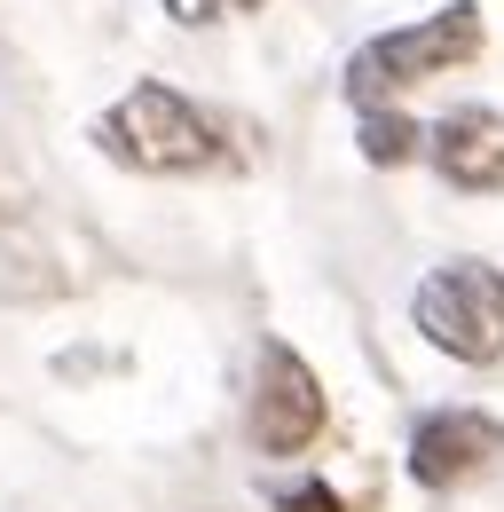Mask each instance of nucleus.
Returning <instances> with one entry per match:
<instances>
[{
    "label": "nucleus",
    "mask_w": 504,
    "mask_h": 512,
    "mask_svg": "<svg viewBox=\"0 0 504 512\" xmlns=\"http://www.w3.org/2000/svg\"><path fill=\"white\" fill-rule=\"evenodd\" d=\"M95 142L119 158V166H134V174H205V166H221V127L189 103V95H174L166 79H142L134 95H119L103 119H95Z\"/></svg>",
    "instance_id": "nucleus-1"
},
{
    "label": "nucleus",
    "mask_w": 504,
    "mask_h": 512,
    "mask_svg": "<svg viewBox=\"0 0 504 512\" xmlns=\"http://www.w3.org/2000/svg\"><path fill=\"white\" fill-rule=\"evenodd\" d=\"M481 8L473 0H449L434 8L426 24H402V32H378L355 48V64H347V95L371 111L386 95H402V87H418V79H441V71H465L481 56Z\"/></svg>",
    "instance_id": "nucleus-2"
},
{
    "label": "nucleus",
    "mask_w": 504,
    "mask_h": 512,
    "mask_svg": "<svg viewBox=\"0 0 504 512\" xmlns=\"http://www.w3.org/2000/svg\"><path fill=\"white\" fill-rule=\"evenodd\" d=\"M410 316L449 363H497L504 355V268L489 260H441L434 276H418Z\"/></svg>",
    "instance_id": "nucleus-3"
},
{
    "label": "nucleus",
    "mask_w": 504,
    "mask_h": 512,
    "mask_svg": "<svg viewBox=\"0 0 504 512\" xmlns=\"http://www.w3.org/2000/svg\"><path fill=\"white\" fill-rule=\"evenodd\" d=\"M315 434H323V386H315V371L284 339H268L260 347V386H252V449L292 457Z\"/></svg>",
    "instance_id": "nucleus-4"
},
{
    "label": "nucleus",
    "mask_w": 504,
    "mask_h": 512,
    "mask_svg": "<svg viewBox=\"0 0 504 512\" xmlns=\"http://www.w3.org/2000/svg\"><path fill=\"white\" fill-rule=\"evenodd\" d=\"M504 465V418L481 410H426L410 434V481L418 489H465Z\"/></svg>",
    "instance_id": "nucleus-5"
},
{
    "label": "nucleus",
    "mask_w": 504,
    "mask_h": 512,
    "mask_svg": "<svg viewBox=\"0 0 504 512\" xmlns=\"http://www.w3.org/2000/svg\"><path fill=\"white\" fill-rule=\"evenodd\" d=\"M426 158L449 190H504V111H481V103L449 111L441 127H426Z\"/></svg>",
    "instance_id": "nucleus-6"
},
{
    "label": "nucleus",
    "mask_w": 504,
    "mask_h": 512,
    "mask_svg": "<svg viewBox=\"0 0 504 512\" xmlns=\"http://www.w3.org/2000/svg\"><path fill=\"white\" fill-rule=\"evenodd\" d=\"M418 150H426V127H418V119H402V111H386V103L363 111V158H371V166H410Z\"/></svg>",
    "instance_id": "nucleus-7"
},
{
    "label": "nucleus",
    "mask_w": 504,
    "mask_h": 512,
    "mask_svg": "<svg viewBox=\"0 0 504 512\" xmlns=\"http://www.w3.org/2000/svg\"><path fill=\"white\" fill-rule=\"evenodd\" d=\"M245 8H260V0H166L174 24H221V16H245Z\"/></svg>",
    "instance_id": "nucleus-8"
},
{
    "label": "nucleus",
    "mask_w": 504,
    "mask_h": 512,
    "mask_svg": "<svg viewBox=\"0 0 504 512\" xmlns=\"http://www.w3.org/2000/svg\"><path fill=\"white\" fill-rule=\"evenodd\" d=\"M276 505H284V512H347L339 497H331V489H323V481H300V489H284Z\"/></svg>",
    "instance_id": "nucleus-9"
}]
</instances>
